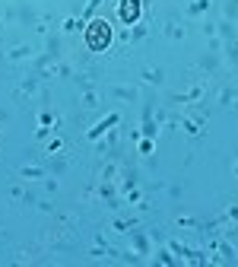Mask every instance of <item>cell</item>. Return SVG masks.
<instances>
[{
	"label": "cell",
	"instance_id": "obj_2",
	"mask_svg": "<svg viewBox=\"0 0 238 267\" xmlns=\"http://www.w3.org/2000/svg\"><path fill=\"white\" fill-rule=\"evenodd\" d=\"M121 16H124V19L137 16V0H124V3H121Z\"/></svg>",
	"mask_w": 238,
	"mask_h": 267
},
{
	"label": "cell",
	"instance_id": "obj_1",
	"mask_svg": "<svg viewBox=\"0 0 238 267\" xmlns=\"http://www.w3.org/2000/svg\"><path fill=\"white\" fill-rule=\"evenodd\" d=\"M89 45H92L95 51L108 45V26H105V23H92V29H89Z\"/></svg>",
	"mask_w": 238,
	"mask_h": 267
}]
</instances>
